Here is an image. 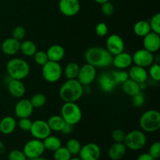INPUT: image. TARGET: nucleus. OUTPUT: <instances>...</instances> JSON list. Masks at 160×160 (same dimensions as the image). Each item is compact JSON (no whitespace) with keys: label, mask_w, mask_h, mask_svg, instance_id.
I'll return each mask as SVG.
<instances>
[{"label":"nucleus","mask_w":160,"mask_h":160,"mask_svg":"<svg viewBox=\"0 0 160 160\" xmlns=\"http://www.w3.org/2000/svg\"><path fill=\"white\" fill-rule=\"evenodd\" d=\"M8 159L9 160H28L25 154L23 151L19 149H13L9 152L8 154Z\"/></svg>","instance_id":"58836bf2"},{"label":"nucleus","mask_w":160,"mask_h":160,"mask_svg":"<svg viewBox=\"0 0 160 160\" xmlns=\"http://www.w3.org/2000/svg\"><path fill=\"white\" fill-rule=\"evenodd\" d=\"M53 152H54L53 154L54 160H69L72 157L71 154L69 152L66 147L61 146Z\"/></svg>","instance_id":"72a5a7b5"},{"label":"nucleus","mask_w":160,"mask_h":160,"mask_svg":"<svg viewBox=\"0 0 160 160\" xmlns=\"http://www.w3.org/2000/svg\"><path fill=\"white\" fill-rule=\"evenodd\" d=\"M101 10L104 15L107 16V17H110L114 13L115 7H114L113 4L112 2L108 1L101 5Z\"/></svg>","instance_id":"79ce46f5"},{"label":"nucleus","mask_w":160,"mask_h":160,"mask_svg":"<svg viewBox=\"0 0 160 160\" xmlns=\"http://www.w3.org/2000/svg\"><path fill=\"white\" fill-rule=\"evenodd\" d=\"M139 125L142 131L153 133L160 128V113L156 109L147 110L141 116Z\"/></svg>","instance_id":"20e7f679"},{"label":"nucleus","mask_w":160,"mask_h":160,"mask_svg":"<svg viewBox=\"0 0 160 160\" xmlns=\"http://www.w3.org/2000/svg\"><path fill=\"white\" fill-rule=\"evenodd\" d=\"M6 152V147H5L4 144L0 141V154H3Z\"/></svg>","instance_id":"09e8293b"},{"label":"nucleus","mask_w":160,"mask_h":160,"mask_svg":"<svg viewBox=\"0 0 160 160\" xmlns=\"http://www.w3.org/2000/svg\"><path fill=\"white\" fill-rule=\"evenodd\" d=\"M122 85V90L123 92L126 94L127 95L129 96H133V95H136L138 92H142L140 88V85L138 83L135 82V81H132L129 78L126 81L121 84Z\"/></svg>","instance_id":"a878e982"},{"label":"nucleus","mask_w":160,"mask_h":160,"mask_svg":"<svg viewBox=\"0 0 160 160\" xmlns=\"http://www.w3.org/2000/svg\"><path fill=\"white\" fill-rule=\"evenodd\" d=\"M66 148L71 154V156H78L81 148V145L78 139L71 138L67 142Z\"/></svg>","instance_id":"2f4dec72"},{"label":"nucleus","mask_w":160,"mask_h":160,"mask_svg":"<svg viewBox=\"0 0 160 160\" xmlns=\"http://www.w3.org/2000/svg\"><path fill=\"white\" fill-rule=\"evenodd\" d=\"M128 76L131 80L138 83V84H141V83L146 82L148 80V74L146 69L134 65L133 67H130Z\"/></svg>","instance_id":"aec40b11"},{"label":"nucleus","mask_w":160,"mask_h":160,"mask_svg":"<svg viewBox=\"0 0 160 160\" xmlns=\"http://www.w3.org/2000/svg\"><path fill=\"white\" fill-rule=\"evenodd\" d=\"M98 81L101 90L106 93H111L117 87V84L114 81L110 72L102 73L98 77Z\"/></svg>","instance_id":"a211bd4d"},{"label":"nucleus","mask_w":160,"mask_h":160,"mask_svg":"<svg viewBox=\"0 0 160 160\" xmlns=\"http://www.w3.org/2000/svg\"><path fill=\"white\" fill-rule=\"evenodd\" d=\"M50 130L54 132H61L66 124L62 117L59 115H53L47 121Z\"/></svg>","instance_id":"393cba45"},{"label":"nucleus","mask_w":160,"mask_h":160,"mask_svg":"<svg viewBox=\"0 0 160 160\" xmlns=\"http://www.w3.org/2000/svg\"><path fill=\"white\" fill-rule=\"evenodd\" d=\"M17 125V123L14 117L9 116L3 117L0 121V132L5 135L12 134L16 130Z\"/></svg>","instance_id":"b1692460"},{"label":"nucleus","mask_w":160,"mask_h":160,"mask_svg":"<svg viewBox=\"0 0 160 160\" xmlns=\"http://www.w3.org/2000/svg\"><path fill=\"white\" fill-rule=\"evenodd\" d=\"M95 34L98 36V37H105L108 34L109 32V28H108L107 24L104 22H101L98 23L95 27Z\"/></svg>","instance_id":"a19ab883"},{"label":"nucleus","mask_w":160,"mask_h":160,"mask_svg":"<svg viewBox=\"0 0 160 160\" xmlns=\"http://www.w3.org/2000/svg\"><path fill=\"white\" fill-rule=\"evenodd\" d=\"M155 57L153 53L147 51L145 48L137 50L132 55V61L134 65L146 68L154 62Z\"/></svg>","instance_id":"f8f14e48"},{"label":"nucleus","mask_w":160,"mask_h":160,"mask_svg":"<svg viewBox=\"0 0 160 160\" xmlns=\"http://www.w3.org/2000/svg\"><path fill=\"white\" fill-rule=\"evenodd\" d=\"M148 74L150 78L156 81H160V65L157 62H153L149 66Z\"/></svg>","instance_id":"f704fd0d"},{"label":"nucleus","mask_w":160,"mask_h":160,"mask_svg":"<svg viewBox=\"0 0 160 160\" xmlns=\"http://www.w3.org/2000/svg\"><path fill=\"white\" fill-rule=\"evenodd\" d=\"M110 73L112 76V78H113L114 81L116 82L117 85L123 84L124 81L129 79L128 72L126 71L125 70H119V69H117V70L111 71Z\"/></svg>","instance_id":"7c9ffc66"},{"label":"nucleus","mask_w":160,"mask_h":160,"mask_svg":"<svg viewBox=\"0 0 160 160\" xmlns=\"http://www.w3.org/2000/svg\"><path fill=\"white\" fill-rule=\"evenodd\" d=\"M20 51L25 56L31 57L33 56L37 52V46L35 43L31 40H25L20 42Z\"/></svg>","instance_id":"c85d7f7f"},{"label":"nucleus","mask_w":160,"mask_h":160,"mask_svg":"<svg viewBox=\"0 0 160 160\" xmlns=\"http://www.w3.org/2000/svg\"><path fill=\"white\" fill-rule=\"evenodd\" d=\"M126 133L121 129H115L112 132V138L114 142H123Z\"/></svg>","instance_id":"a18cd8bd"},{"label":"nucleus","mask_w":160,"mask_h":160,"mask_svg":"<svg viewBox=\"0 0 160 160\" xmlns=\"http://www.w3.org/2000/svg\"><path fill=\"white\" fill-rule=\"evenodd\" d=\"M33 56H34V62H35L38 65L41 66V67L45 65V64L48 61L46 52L37 51L35 52V54H34Z\"/></svg>","instance_id":"e433bc0d"},{"label":"nucleus","mask_w":160,"mask_h":160,"mask_svg":"<svg viewBox=\"0 0 160 160\" xmlns=\"http://www.w3.org/2000/svg\"><path fill=\"white\" fill-rule=\"evenodd\" d=\"M52 131L48 127L47 121L43 120H37L32 122L30 133L35 139L43 141L51 134Z\"/></svg>","instance_id":"9d476101"},{"label":"nucleus","mask_w":160,"mask_h":160,"mask_svg":"<svg viewBox=\"0 0 160 160\" xmlns=\"http://www.w3.org/2000/svg\"><path fill=\"white\" fill-rule=\"evenodd\" d=\"M73 125H70V124H69V123H66L65 126H64V128H62V130L61 132L64 134H70V133L73 131Z\"/></svg>","instance_id":"49530a36"},{"label":"nucleus","mask_w":160,"mask_h":160,"mask_svg":"<svg viewBox=\"0 0 160 160\" xmlns=\"http://www.w3.org/2000/svg\"><path fill=\"white\" fill-rule=\"evenodd\" d=\"M45 150L42 141L33 138L26 142L22 151L28 159L42 156Z\"/></svg>","instance_id":"6e6552de"},{"label":"nucleus","mask_w":160,"mask_h":160,"mask_svg":"<svg viewBox=\"0 0 160 160\" xmlns=\"http://www.w3.org/2000/svg\"><path fill=\"white\" fill-rule=\"evenodd\" d=\"M131 102L135 107H142L145 102V97L142 92L131 96Z\"/></svg>","instance_id":"4c0bfd02"},{"label":"nucleus","mask_w":160,"mask_h":160,"mask_svg":"<svg viewBox=\"0 0 160 160\" xmlns=\"http://www.w3.org/2000/svg\"><path fill=\"white\" fill-rule=\"evenodd\" d=\"M34 109V108L33 107L29 99L22 98V99L19 100L16 104L15 108H14V112L19 119L27 118L32 115Z\"/></svg>","instance_id":"2eb2a0df"},{"label":"nucleus","mask_w":160,"mask_h":160,"mask_svg":"<svg viewBox=\"0 0 160 160\" xmlns=\"http://www.w3.org/2000/svg\"><path fill=\"white\" fill-rule=\"evenodd\" d=\"M42 77L48 83H56L62 75V69L59 62L48 60L42 66Z\"/></svg>","instance_id":"0eeeda50"},{"label":"nucleus","mask_w":160,"mask_h":160,"mask_svg":"<svg viewBox=\"0 0 160 160\" xmlns=\"http://www.w3.org/2000/svg\"><path fill=\"white\" fill-rule=\"evenodd\" d=\"M59 95L64 102H76L84 95V86L77 79L67 80L59 88Z\"/></svg>","instance_id":"f03ea898"},{"label":"nucleus","mask_w":160,"mask_h":160,"mask_svg":"<svg viewBox=\"0 0 160 160\" xmlns=\"http://www.w3.org/2000/svg\"><path fill=\"white\" fill-rule=\"evenodd\" d=\"M30 101H31L33 107L35 109H38V108H42L45 106L47 102V98L44 94L37 93L31 97Z\"/></svg>","instance_id":"473e14b6"},{"label":"nucleus","mask_w":160,"mask_h":160,"mask_svg":"<svg viewBox=\"0 0 160 160\" xmlns=\"http://www.w3.org/2000/svg\"><path fill=\"white\" fill-rule=\"evenodd\" d=\"M148 154L152 156L154 159H159L160 156V142H156L149 148V152Z\"/></svg>","instance_id":"c03bdc74"},{"label":"nucleus","mask_w":160,"mask_h":160,"mask_svg":"<svg viewBox=\"0 0 160 160\" xmlns=\"http://www.w3.org/2000/svg\"><path fill=\"white\" fill-rule=\"evenodd\" d=\"M69 160H81V159H80L79 157H73V158L71 157Z\"/></svg>","instance_id":"603ef678"},{"label":"nucleus","mask_w":160,"mask_h":160,"mask_svg":"<svg viewBox=\"0 0 160 160\" xmlns=\"http://www.w3.org/2000/svg\"><path fill=\"white\" fill-rule=\"evenodd\" d=\"M133 31L137 36L143 38L151 31L149 23L146 20H139L134 23Z\"/></svg>","instance_id":"bb28decb"},{"label":"nucleus","mask_w":160,"mask_h":160,"mask_svg":"<svg viewBox=\"0 0 160 160\" xmlns=\"http://www.w3.org/2000/svg\"><path fill=\"white\" fill-rule=\"evenodd\" d=\"M61 117L67 123L78 124L82 118V111L76 102H64L61 108Z\"/></svg>","instance_id":"39448f33"},{"label":"nucleus","mask_w":160,"mask_h":160,"mask_svg":"<svg viewBox=\"0 0 160 160\" xmlns=\"http://www.w3.org/2000/svg\"><path fill=\"white\" fill-rule=\"evenodd\" d=\"M143 48L152 53H155L159 50L160 36L159 34L150 31L143 37Z\"/></svg>","instance_id":"dca6fc26"},{"label":"nucleus","mask_w":160,"mask_h":160,"mask_svg":"<svg viewBox=\"0 0 160 160\" xmlns=\"http://www.w3.org/2000/svg\"><path fill=\"white\" fill-rule=\"evenodd\" d=\"M112 57L106 48L94 46L88 48L84 52V59L87 63L91 64L95 68L108 67L112 65Z\"/></svg>","instance_id":"f257e3e1"},{"label":"nucleus","mask_w":160,"mask_h":160,"mask_svg":"<svg viewBox=\"0 0 160 160\" xmlns=\"http://www.w3.org/2000/svg\"><path fill=\"white\" fill-rule=\"evenodd\" d=\"M78 155L81 160H98L101 156V148L97 144L90 142L81 146Z\"/></svg>","instance_id":"9b49d317"},{"label":"nucleus","mask_w":160,"mask_h":160,"mask_svg":"<svg viewBox=\"0 0 160 160\" xmlns=\"http://www.w3.org/2000/svg\"><path fill=\"white\" fill-rule=\"evenodd\" d=\"M97 75L96 68L91 64L86 62L85 64L80 67L79 73H78L77 80L82 84L83 86L90 85L95 80Z\"/></svg>","instance_id":"1a4fd4ad"},{"label":"nucleus","mask_w":160,"mask_h":160,"mask_svg":"<svg viewBox=\"0 0 160 160\" xmlns=\"http://www.w3.org/2000/svg\"><path fill=\"white\" fill-rule=\"evenodd\" d=\"M65 49L63 47L58 44L51 45L46 51L48 60L59 62L65 56Z\"/></svg>","instance_id":"5701e85b"},{"label":"nucleus","mask_w":160,"mask_h":160,"mask_svg":"<svg viewBox=\"0 0 160 160\" xmlns=\"http://www.w3.org/2000/svg\"><path fill=\"white\" fill-rule=\"evenodd\" d=\"M28 160H48V159H46L45 157H43L42 156H38V157L32 158V159H28Z\"/></svg>","instance_id":"8fccbe9b"},{"label":"nucleus","mask_w":160,"mask_h":160,"mask_svg":"<svg viewBox=\"0 0 160 160\" xmlns=\"http://www.w3.org/2000/svg\"><path fill=\"white\" fill-rule=\"evenodd\" d=\"M59 9L62 15L73 17L79 12L81 3L79 0H59Z\"/></svg>","instance_id":"4468645a"},{"label":"nucleus","mask_w":160,"mask_h":160,"mask_svg":"<svg viewBox=\"0 0 160 160\" xmlns=\"http://www.w3.org/2000/svg\"><path fill=\"white\" fill-rule=\"evenodd\" d=\"M132 63V55L124 51L112 57V64L119 70H126L129 68Z\"/></svg>","instance_id":"f3484780"},{"label":"nucleus","mask_w":160,"mask_h":160,"mask_svg":"<svg viewBox=\"0 0 160 160\" xmlns=\"http://www.w3.org/2000/svg\"><path fill=\"white\" fill-rule=\"evenodd\" d=\"M43 145L45 147V149L48 150L50 152H55L56 149L60 148L62 146V142L61 140L58 137L52 136L50 134L49 136L44 139Z\"/></svg>","instance_id":"cd10ccee"},{"label":"nucleus","mask_w":160,"mask_h":160,"mask_svg":"<svg viewBox=\"0 0 160 160\" xmlns=\"http://www.w3.org/2000/svg\"><path fill=\"white\" fill-rule=\"evenodd\" d=\"M19 128L23 131H30L32 125V121L29 117L27 118H20L19 119V121L17 123Z\"/></svg>","instance_id":"ea45409f"},{"label":"nucleus","mask_w":160,"mask_h":160,"mask_svg":"<svg viewBox=\"0 0 160 160\" xmlns=\"http://www.w3.org/2000/svg\"><path fill=\"white\" fill-rule=\"evenodd\" d=\"M80 66L77 62H71L67 64L63 70L64 76L67 78V80L77 79L78 73H79Z\"/></svg>","instance_id":"c756f323"},{"label":"nucleus","mask_w":160,"mask_h":160,"mask_svg":"<svg viewBox=\"0 0 160 160\" xmlns=\"http://www.w3.org/2000/svg\"><path fill=\"white\" fill-rule=\"evenodd\" d=\"M137 160H155L148 153H142L138 157Z\"/></svg>","instance_id":"de8ad7c7"},{"label":"nucleus","mask_w":160,"mask_h":160,"mask_svg":"<svg viewBox=\"0 0 160 160\" xmlns=\"http://www.w3.org/2000/svg\"><path fill=\"white\" fill-rule=\"evenodd\" d=\"M94 1H95V2L98 3V4L102 5V4H103V3L109 1V0H94Z\"/></svg>","instance_id":"3c124183"},{"label":"nucleus","mask_w":160,"mask_h":160,"mask_svg":"<svg viewBox=\"0 0 160 160\" xmlns=\"http://www.w3.org/2000/svg\"><path fill=\"white\" fill-rule=\"evenodd\" d=\"M106 49L112 56L119 54L124 51V41L121 36L117 34H110L106 39Z\"/></svg>","instance_id":"ddd939ff"},{"label":"nucleus","mask_w":160,"mask_h":160,"mask_svg":"<svg viewBox=\"0 0 160 160\" xmlns=\"http://www.w3.org/2000/svg\"><path fill=\"white\" fill-rule=\"evenodd\" d=\"M26 35V30L22 26H17L12 31V38L18 41H22Z\"/></svg>","instance_id":"37998d69"},{"label":"nucleus","mask_w":160,"mask_h":160,"mask_svg":"<svg viewBox=\"0 0 160 160\" xmlns=\"http://www.w3.org/2000/svg\"><path fill=\"white\" fill-rule=\"evenodd\" d=\"M6 71L11 79H25L30 73V65L21 58H13L6 63Z\"/></svg>","instance_id":"7ed1b4c3"},{"label":"nucleus","mask_w":160,"mask_h":160,"mask_svg":"<svg viewBox=\"0 0 160 160\" xmlns=\"http://www.w3.org/2000/svg\"><path fill=\"white\" fill-rule=\"evenodd\" d=\"M20 41L12 37L3 41L1 45V49L6 56H14L20 52Z\"/></svg>","instance_id":"412c9836"},{"label":"nucleus","mask_w":160,"mask_h":160,"mask_svg":"<svg viewBox=\"0 0 160 160\" xmlns=\"http://www.w3.org/2000/svg\"><path fill=\"white\" fill-rule=\"evenodd\" d=\"M7 88L9 94L12 97L17 98H22L25 95L26 92V88L23 81L20 80L9 79L7 84Z\"/></svg>","instance_id":"6ab92c4d"},{"label":"nucleus","mask_w":160,"mask_h":160,"mask_svg":"<svg viewBox=\"0 0 160 160\" xmlns=\"http://www.w3.org/2000/svg\"><path fill=\"white\" fill-rule=\"evenodd\" d=\"M127 149L123 142H114L108 149V156L112 160H120L126 155Z\"/></svg>","instance_id":"4be33fe9"},{"label":"nucleus","mask_w":160,"mask_h":160,"mask_svg":"<svg viewBox=\"0 0 160 160\" xmlns=\"http://www.w3.org/2000/svg\"><path fill=\"white\" fill-rule=\"evenodd\" d=\"M147 138L145 132L139 130H134L126 134L124 139L125 146L132 151H138L145 146Z\"/></svg>","instance_id":"423d86ee"},{"label":"nucleus","mask_w":160,"mask_h":160,"mask_svg":"<svg viewBox=\"0 0 160 160\" xmlns=\"http://www.w3.org/2000/svg\"><path fill=\"white\" fill-rule=\"evenodd\" d=\"M149 23L151 31L160 34V13H156L150 19Z\"/></svg>","instance_id":"c9c22d12"}]
</instances>
